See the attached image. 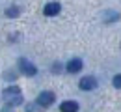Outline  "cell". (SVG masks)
Instances as JSON below:
<instances>
[{"label": "cell", "instance_id": "obj_7", "mask_svg": "<svg viewBox=\"0 0 121 112\" xmlns=\"http://www.w3.org/2000/svg\"><path fill=\"white\" fill-rule=\"evenodd\" d=\"M60 110L61 112H76L78 110V103L76 101H63L60 105Z\"/></svg>", "mask_w": 121, "mask_h": 112}, {"label": "cell", "instance_id": "obj_4", "mask_svg": "<svg viewBox=\"0 0 121 112\" xmlns=\"http://www.w3.org/2000/svg\"><path fill=\"white\" fill-rule=\"evenodd\" d=\"M78 86H80V90H86V92L95 90L97 88V79L95 77H84V79H80Z\"/></svg>", "mask_w": 121, "mask_h": 112}, {"label": "cell", "instance_id": "obj_5", "mask_svg": "<svg viewBox=\"0 0 121 112\" xmlns=\"http://www.w3.org/2000/svg\"><path fill=\"white\" fill-rule=\"evenodd\" d=\"M60 9H61V6L58 4V2H48V4L45 6V9H43V13H45L47 17H54V15L60 13Z\"/></svg>", "mask_w": 121, "mask_h": 112}, {"label": "cell", "instance_id": "obj_11", "mask_svg": "<svg viewBox=\"0 0 121 112\" xmlns=\"http://www.w3.org/2000/svg\"><path fill=\"white\" fill-rule=\"evenodd\" d=\"M2 112H11V108H9V107H4V108H2Z\"/></svg>", "mask_w": 121, "mask_h": 112}, {"label": "cell", "instance_id": "obj_2", "mask_svg": "<svg viewBox=\"0 0 121 112\" xmlns=\"http://www.w3.org/2000/svg\"><path fill=\"white\" fill-rule=\"evenodd\" d=\"M19 69H21L26 77H34V75L37 73V67L32 64L30 60H26V58H21V60H19Z\"/></svg>", "mask_w": 121, "mask_h": 112}, {"label": "cell", "instance_id": "obj_3", "mask_svg": "<svg viewBox=\"0 0 121 112\" xmlns=\"http://www.w3.org/2000/svg\"><path fill=\"white\" fill-rule=\"evenodd\" d=\"M37 103H39L43 108L50 107V105L54 103V94H52V92H41V94L37 95Z\"/></svg>", "mask_w": 121, "mask_h": 112}, {"label": "cell", "instance_id": "obj_10", "mask_svg": "<svg viewBox=\"0 0 121 112\" xmlns=\"http://www.w3.org/2000/svg\"><path fill=\"white\" fill-rule=\"evenodd\" d=\"M112 82H114V86H116V88H119V90H121V73H119V75H116Z\"/></svg>", "mask_w": 121, "mask_h": 112}, {"label": "cell", "instance_id": "obj_8", "mask_svg": "<svg viewBox=\"0 0 121 112\" xmlns=\"http://www.w3.org/2000/svg\"><path fill=\"white\" fill-rule=\"evenodd\" d=\"M19 13H21V9H19L17 6H11V8H8V9H6V17H9V19L19 17Z\"/></svg>", "mask_w": 121, "mask_h": 112}, {"label": "cell", "instance_id": "obj_9", "mask_svg": "<svg viewBox=\"0 0 121 112\" xmlns=\"http://www.w3.org/2000/svg\"><path fill=\"white\" fill-rule=\"evenodd\" d=\"M43 110V107L35 101V103H32V105H26V112H41Z\"/></svg>", "mask_w": 121, "mask_h": 112}, {"label": "cell", "instance_id": "obj_6", "mask_svg": "<svg viewBox=\"0 0 121 112\" xmlns=\"http://www.w3.org/2000/svg\"><path fill=\"white\" fill-rule=\"evenodd\" d=\"M82 60H80V58H73V60H69V62H67V65H65V69H67V71H69V73H78V71H80V69H82Z\"/></svg>", "mask_w": 121, "mask_h": 112}, {"label": "cell", "instance_id": "obj_1", "mask_svg": "<svg viewBox=\"0 0 121 112\" xmlns=\"http://www.w3.org/2000/svg\"><path fill=\"white\" fill-rule=\"evenodd\" d=\"M2 99H4L9 107L22 105V92H21L19 86H8V88L2 92Z\"/></svg>", "mask_w": 121, "mask_h": 112}]
</instances>
